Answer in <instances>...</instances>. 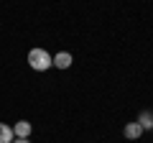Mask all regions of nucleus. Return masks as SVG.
Returning <instances> with one entry per match:
<instances>
[{"label":"nucleus","instance_id":"1","mask_svg":"<svg viewBox=\"0 0 153 143\" xmlns=\"http://www.w3.org/2000/svg\"><path fill=\"white\" fill-rule=\"evenodd\" d=\"M28 64H31V69H36V72H46L51 64H54V56H51L46 49H31L28 51Z\"/></svg>","mask_w":153,"mask_h":143},{"label":"nucleus","instance_id":"2","mask_svg":"<svg viewBox=\"0 0 153 143\" xmlns=\"http://www.w3.org/2000/svg\"><path fill=\"white\" fill-rule=\"evenodd\" d=\"M13 136L16 138H28L31 136V123L28 120H18L16 125H13Z\"/></svg>","mask_w":153,"mask_h":143},{"label":"nucleus","instance_id":"3","mask_svg":"<svg viewBox=\"0 0 153 143\" xmlns=\"http://www.w3.org/2000/svg\"><path fill=\"white\" fill-rule=\"evenodd\" d=\"M123 133H125V138L135 141V138H140V136H143V128H140V123H128Z\"/></svg>","mask_w":153,"mask_h":143},{"label":"nucleus","instance_id":"4","mask_svg":"<svg viewBox=\"0 0 153 143\" xmlns=\"http://www.w3.org/2000/svg\"><path fill=\"white\" fill-rule=\"evenodd\" d=\"M54 66H59V69H69V66H71V54H69V51L56 54L54 56Z\"/></svg>","mask_w":153,"mask_h":143},{"label":"nucleus","instance_id":"5","mask_svg":"<svg viewBox=\"0 0 153 143\" xmlns=\"http://www.w3.org/2000/svg\"><path fill=\"white\" fill-rule=\"evenodd\" d=\"M16 136H13V128H8L5 123H0V143H13Z\"/></svg>","mask_w":153,"mask_h":143},{"label":"nucleus","instance_id":"6","mask_svg":"<svg viewBox=\"0 0 153 143\" xmlns=\"http://www.w3.org/2000/svg\"><path fill=\"white\" fill-rule=\"evenodd\" d=\"M138 123H140V128H143V130H146V128L151 130V128H153V112H143V115L138 118Z\"/></svg>","mask_w":153,"mask_h":143},{"label":"nucleus","instance_id":"7","mask_svg":"<svg viewBox=\"0 0 153 143\" xmlns=\"http://www.w3.org/2000/svg\"><path fill=\"white\" fill-rule=\"evenodd\" d=\"M13 143H28V138H16Z\"/></svg>","mask_w":153,"mask_h":143}]
</instances>
